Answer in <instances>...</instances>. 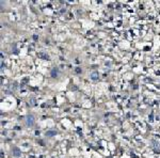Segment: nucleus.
<instances>
[{
    "label": "nucleus",
    "mask_w": 160,
    "mask_h": 158,
    "mask_svg": "<svg viewBox=\"0 0 160 158\" xmlns=\"http://www.w3.org/2000/svg\"><path fill=\"white\" fill-rule=\"evenodd\" d=\"M28 125H33V116H28Z\"/></svg>",
    "instance_id": "obj_1"
},
{
    "label": "nucleus",
    "mask_w": 160,
    "mask_h": 158,
    "mask_svg": "<svg viewBox=\"0 0 160 158\" xmlns=\"http://www.w3.org/2000/svg\"><path fill=\"white\" fill-rule=\"evenodd\" d=\"M96 76H97V74H96V73H94V74L92 75V79H96V78H97Z\"/></svg>",
    "instance_id": "obj_2"
}]
</instances>
